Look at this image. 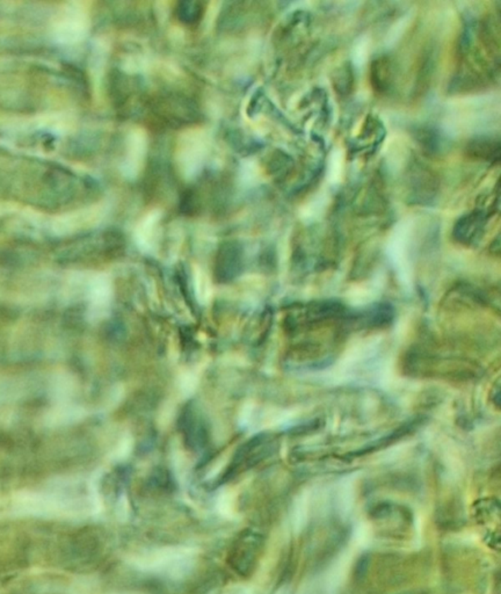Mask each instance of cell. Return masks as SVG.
<instances>
[{
    "label": "cell",
    "mask_w": 501,
    "mask_h": 594,
    "mask_svg": "<svg viewBox=\"0 0 501 594\" xmlns=\"http://www.w3.org/2000/svg\"><path fill=\"white\" fill-rule=\"evenodd\" d=\"M467 153L470 157L488 162H499L500 157V144L498 141H493L486 137L472 139L467 146Z\"/></svg>",
    "instance_id": "obj_3"
},
{
    "label": "cell",
    "mask_w": 501,
    "mask_h": 594,
    "mask_svg": "<svg viewBox=\"0 0 501 594\" xmlns=\"http://www.w3.org/2000/svg\"><path fill=\"white\" fill-rule=\"evenodd\" d=\"M372 82L379 92H386L393 84V69L391 61L386 57L375 61L372 66Z\"/></svg>",
    "instance_id": "obj_4"
},
{
    "label": "cell",
    "mask_w": 501,
    "mask_h": 594,
    "mask_svg": "<svg viewBox=\"0 0 501 594\" xmlns=\"http://www.w3.org/2000/svg\"><path fill=\"white\" fill-rule=\"evenodd\" d=\"M434 129H421L420 136H418V141L422 148L429 151H440L441 150L442 139L438 135V132H433Z\"/></svg>",
    "instance_id": "obj_6"
},
{
    "label": "cell",
    "mask_w": 501,
    "mask_h": 594,
    "mask_svg": "<svg viewBox=\"0 0 501 594\" xmlns=\"http://www.w3.org/2000/svg\"><path fill=\"white\" fill-rule=\"evenodd\" d=\"M86 30L85 14L80 8H70L57 19L53 26L55 37L62 42H76Z\"/></svg>",
    "instance_id": "obj_1"
},
{
    "label": "cell",
    "mask_w": 501,
    "mask_h": 594,
    "mask_svg": "<svg viewBox=\"0 0 501 594\" xmlns=\"http://www.w3.org/2000/svg\"><path fill=\"white\" fill-rule=\"evenodd\" d=\"M484 214L475 212L463 216L454 228V234L463 243H472L478 238L484 227Z\"/></svg>",
    "instance_id": "obj_2"
},
{
    "label": "cell",
    "mask_w": 501,
    "mask_h": 594,
    "mask_svg": "<svg viewBox=\"0 0 501 594\" xmlns=\"http://www.w3.org/2000/svg\"><path fill=\"white\" fill-rule=\"evenodd\" d=\"M413 178H411V189H412L414 196L418 198V201H429L431 198V191H434L436 180L433 179L431 172L422 169L418 166V169L413 172Z\"/></svg>",
    "instance_id": "obj_5"
}]
</instances>
